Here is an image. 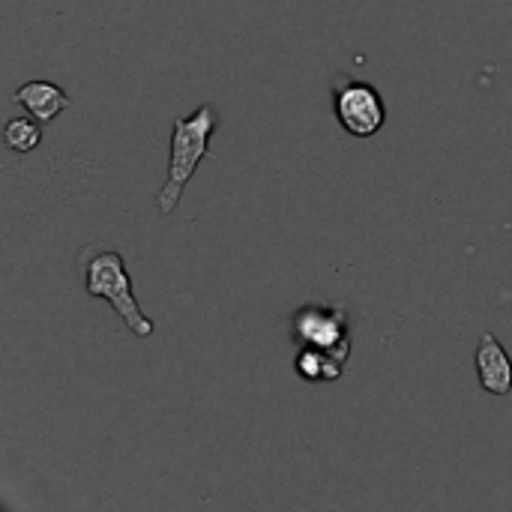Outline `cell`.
<instances>
[{
  "instance_id": "cell-5",
  "label": "cell",
  "mask_w": 512,
  "mask_h": 512,
  "mask_svg": "<svg viewBox=\"0 0 512 512\" xmlns=\"http://www.w3.org/2000/svg\"><path fill=\"white\" fill-rule=\"evenodd\" d=\"M477 378L480 387L492 396H507L512 390V360L495 333H483L477 345Z\"/></svg>"
},
{
  "instance_id": "cell-1",
  "label": "cell",
  "mask_w": 512,
  "mask_h": 512,
  "mask_svg": "<svg viewBox=\"0 0 512 512\" xmlns=\"http://www.w3.org/2000/svg\"><path fill=\"white\" fill-rule=\"evenodd\" d=\"M78 270L84 279V288L90 297L111 303V309L120 315V321L129 327L132 336L138 339H150L153 336V321L141 312L135 291H132V279L126 273V261L123 255L108 246V243H90L81 249L78 255Z\"/></svg>"
},
{
  "instance_id": "cell-6",
  "label": "cell",
  "mask_w": 512,
  "mask_h": 512,
  "mask_svg": "<svg viewBox=\"0 0 512 512\" xmlns=\"http://www.w3.org/2000/svg\"><path fill=\"white\" fill-rule=\"evenodd\" d=\"M12 99H15V105H21V108H24L30 117H36L39 123H48V120H54L60 111L69 108V96H66L54 81H42V78L21 84V87L12 93Z\"/></svg>"
},
{
  "instance_id": "cell-3",
  "label": "cell",
  "mask_w": 512,
  "mask_h": 512,
  "mask_svg": "<svg viewBox=\"0 0 512 512\" xmlns=\"http://www.w3.org/2000/svg\"><path fill=\"white\" fill-rule=\"evenodd\" d=\"M291 339L297 348H315L348 366L351 318L342 303H309L291 315Z\"/></svg>"
},
{
  "instance_id": "cell-7",
  "label": "cell",
  "mask_w": 512,
  "mask_h": 512,
  "mask_svg": "<svg viewBox=\"0 0 512 512\" xmlns=\"http://www.w3.org/2000/svg\"><path fill=\"white\" fill-rule=\"evenodd\" d=\"M294 369L309 384H333V381H339L345 375V363H339L330 354L315 351V348H297Z\"/></svg>"
},
{
  "instance_id": "cell-8",
  "label": "cell",
  "mask_w": 512,
  "mask_h": 512,
  "mask_svg": "<svg viewBox=\"0 0 512 512\" xmlns=\"http://www.w3.org/2000/svg\"><path fill=\"white\" fill-rule=\"evenodd\" d=\"M3 141L9 150L15 153H30L39 141H42V129H39V120H27V117H15L6 123L3 129Z\"/></svg>"
},
{
  "instance_id": "cell-4",
  "label": "cell",
  "mask_w": 512,
  "mask_h": 512,
  "mask_svg": "<svg viewBox=\"0 0 512 512\" xmlns=\"http://www.w3.org/2000/svg\"><path fill=\"white\" fill-rule=\"evenodd\" d=\"M333 111L342 129L354 138H372L387 123V105L381 93L351 75L333 78Z\"/></svg>"
},
{
  "instance_id": "cell-2",
  "label": "cell",
  "mask_w": 512,
  "mask_h": 512,
  "mask_svg": "<svg viewBox=\"0 0 512 512\" xmlns=\"http://www.w3.org/2000/svg\"><path fill=\"white\" fill-rule=\"evenodd\" d=\"M219 126V114L210 102L198 105L189 117H177L171 129V153H168V174L162 189L156 192V210L159 216H171L198 171V165L207 159L210 138Z\"/></svg>"
}]
</instances>
